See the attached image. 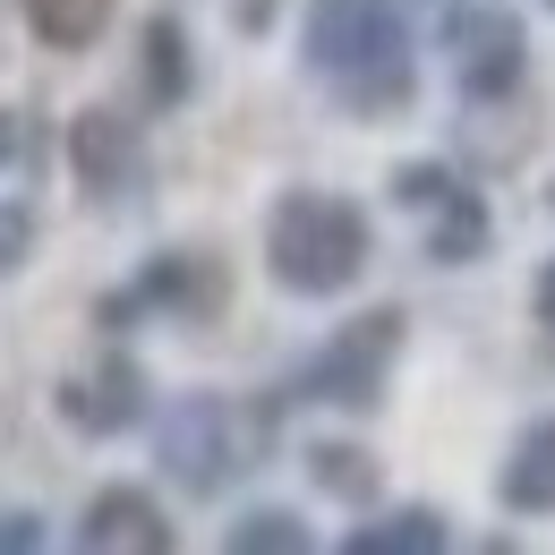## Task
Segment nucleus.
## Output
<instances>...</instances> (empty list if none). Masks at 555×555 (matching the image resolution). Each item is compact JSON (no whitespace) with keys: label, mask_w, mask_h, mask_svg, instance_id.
<instances>
[{"label":"nucleus","mask_w":555,"mask_h":555,"mask_svg":"<svg viewBox=\"0 0 555 555\" xmlns=\"http://www.w3.org/2000/svg\"><path fill=\"white\" fill-rule=\"evenodd\" d=\"M393 206L418 214V240H427V266H479L487 257V197L453 171V163H402L393 171Z\"/></svg>","instance_id":"0eeeda50"},{"label":"nucleus","mask_w":555,"mask_h":555,"mask_svg":"<svg viewBox=\"0 0 555 555\" xmlns=\"http://www.w3.org/2000/svg\"><path fill=\"white\" fill-rule=\"evenodd\" d=\"M77 547L86 555H171V521H163V504L145 495V487L112 479L86 495V513H77Z\"/></svg>","instance_id":"9d476101"},{"label":"nucleus","mask_w":555,"mask_h":555,"mask_svg":"<svg viewBox=\"0 0 555 555\" xmlns=\"http://www.w3.org/2000/svg\"><path fill=\"white\" fill-rule=\"evenodd\" d=\"M17 9H26L35 43H52V52H94L120 0H17Z\"/></svg>","instance_id":"4468645a"},{"label":"nucleus","mask_w":555,"mask_h":555,"mask_svg":"<svg viewBox=\"0 0 555 555\" xmlns=\"http://www.w3.org/2000/svg\"><path fill=\"white\" fill-rule=\"evenodd\" d=\"M402 334H411V325H402V308H367V317L334 325L325 343L299 359L291 393H299V402H325V411H376V402H385V385H393Z\"/></svg>","instance_id":"20e7f679"},{"label":"nucleus","mask_w":555,"mask_h":555,"mask_svg":"<svg viewBox=\"0 0 555 555\" xmlns=\"http://www.w3.org/2000/svg\"><path fill=\"white\" fill-rule=\"evenodd\" d=\"M214 299H222V274H214L206 248H163V257H154V266H145V274L129 282L120 299H103V325H138V308H145V317L206 325Z\"/></svg>","instance_id":"1a4fd4ad"},{"label":"nucleus","mask_w":555,"mask_h":555,"mask_svg":"<svg viewBox=\"0 0 555 555\" xmlns=\"http://www.w3.org/2000/svg\"><path fill=\"white\" fill-rule=\"evenodd\" d=\"M52 411H61V427L86 436V444L129 436L145 418V367L129 350H103V359H86V367H69V376L52 385Z\"/></svg>","instance_id":"6e6552de"},{"label":"nucleus","mask_w":555,"mask_h":555,"mask_svg":"<svg viewBox=\"0 0 555 555\" xmlns=\"http://www.w3.org/2000/svg\"><path fill=\"white\" fill-rule=\"evenodd\" d=\"M35 240H43V214L26 206V197H0V282H9V274H26Z\"/></svg>","instance_id":"f3484780"},{"label":"nucleus","mask_w":555,"mask_h":555,"mask_svg":"<svg viewBox=\"0 0 555 555\" xmlns=\"http://www.w3.org/2000/svg\"><path fill=\"white\" fill-rule=\"evenodd\" d=\"M274 453V411L231 402V393H180L154 418V462L180 495H222Z\"/></svg>","instance_id":"7ed1b4c3"},{"label":"nucleus","mask_w":555,"mask_h":555,"mask_svg":"<svg viewBox=\"0 0 555 555\" xmlns=\"http://www.w3.org/2000/svg\"><path fill=\"white\" fill-rule=\"evenodd\" d=\"M299 61L350 120H402L418 103V43L402 0H308Z\"/></svg>","instance_id":"f257e3e1"},{"label":"nucleus","mask_w":555,"mask_h":555,"mask_svg":"<svg viewBox=\"0 0 555 555\" xmlns=\"http://www.w3.org/2000/svg\"><path fill=\"white\" fill-rule=\"evenodd\" d=\"M69 180L77 197L94 214H129L145 197V180H154V145H145V120L138 112H112V103H86L69 120Z\"/></svg>","instance_id":"423d86ee"},{"label":"nucleus","mask_w":555,"mask_h":555,"mask_svg":"<svg viewBox=\"0 0 555 555\" xmlns=\"http://www.w3.org/2000/svg\"><path fill=\"white\" fill-rule=\"evenodd\" d=\"M547 206H555V189H547Z\"/></svg>","instance_id":"412c9836"},{"label":"nucleus","mask_w":555,"mask_h":555,"mask_svg":"<svg viewBox=\"0 0 555 555\" xmlns=\"http://www.w3.org/2000/svg\"><path fill=\"white\" fill-rule=\"evenodd\" d=\"M222 547L231 555H308L317 539H308V521H299L291 504H248V513L222 530Z\"/></svg>","instance_id":"2eb2a0df"},{"label":"nucleus","mask_w":555,"mask_h":555,"mask_svg":"<svg viewBox=\"0 0 555 555\" xmlns=\"http://www.w3.org/2000/svg\"><path fill=\"white\" fill-rule=\"evenodd\" d=\"M530 317H539V343H547V359H555V257L539 266V282H530Z\"/></svg>","instance_id":"aec40b11"},{"label":"nucleus","mask_w":555,"mask_h":555,"mask_svg":"<svg viewBox=\"0 0 555 555\" xmlns=\"http://www.w3.org/2000/svg\"><path fill=\"white\" fill-rule=\"evenodd\" d=\"M308 470H317V487H334V495H350V504L376 495V462H367L359 444H308Z\"/></svg>","instance_id":"dca6fc26"},{"label":"nucleus","mask_w":555,"mask_h":555,"mask_svg":"<svg viewBox=\"0 0 555 555\" xmlns=\"http://www.w3.org/2000/svg\"><path fill=\"white\" fill-rule=\"evenodd\" d=\"M343 547L350 555H444L453 547V521L436 504H393V513H367Z\"/></svg>","instance_id":"f8f14e48"},{"label":"nucleus","mask_w":555,"mask_h":555,"mask_svg":"<svg viewBox=\"0 0 555 555\" xmlns=\"http://www.w3.org/2000/svg\"><path fill=\"white\" fill-rule=\"evenodd\" d=\"M436 43H444V69L462 86V103H479V112L513 103L521 77H530V26L504 0H453Z\"/></svg>","instance_id":"39448f33"},{"label":"nucleus","mask_w":555,"mask_h":555,"mask_svg":"<svg viewBox=\"0 0 555 555\" xmlns=\"http://www.w3.org/2000/svg\"><path fill=\"white\" fill-rule=\"evenodd\" d=\"M495 504L513 521H555V411H539L513 436V453L495 470Z\"/></svg>","instance_id":"9b49d317"},{"label":"nucleus","mask_w":555,"mask_h":555,"mask_svg":"<svg viewBox=\"0 0 555 555\" xmlns=\"http://www.w3.org/2000/svg\"><path fill=\"white\" fill-rule=\"evenodd\" d=\"M376 257V222L343 189H282L266 214V274L291 299H343Z\"/></svg>","instance_id":"f03ea898"},{"label":"nucleus","mask_w":555,"mask_h":555,"mask_svg":"<svg viewBox=\"0 0 555 555\" xmlns=\"http://www.w3.org/2000/svg\"><path fill=\"white\" fill-rule=\"evenodd\" d=\"M35 547H43V521L9 504V513H0V555H35Z\"/></svg>","instance_id":"6ab92c4d"},{"label":"nucleus","mask_w":555,"mask_h":555,"mask_svg":"<svg viewBox=\"0 0 555 555\" xmlns=\"http://www.w3.org/2000/svg\"><path fill=\"white\" fill-rule=\"evenodd\" d=\"M145 52V103L154 112H180L189 94H197V52H189V26L180 17H145V35H138Z\"/></svg>","instance_id":"ddd939ff"},{"label":"nucleus","mask_w":555,"mask_h":555,"mask_svg":"<svg viewBox=\"0 0 555 555\" xmlns=\"http://www.w3.org/2000/svg\"><path fill=\"white\" fill-rule=\"evenodd\" d=\"M35 154H43L35 112H0V180H26V171H35Z\"/></svg>","instance_id":"a211bd4d"}]
</instances>
